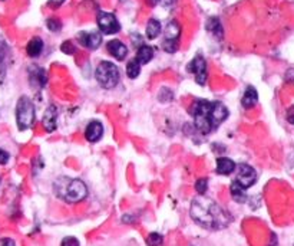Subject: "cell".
Listing matches in <instances>:
<instances>
[{"label":"cell","instance_id":"1","mask_svg":"<svg viewBox=\"0 0 294 246\" xmlns=\"http://www.w3.org/2000/svg\"><path fill=\"white\" fill-rule=\"evenodd\" d=\"M190 114L194 118V124L203 134H210L228 117V110L221 102H211L198 100L193 102Z\"/></svg>","mask_w":294,"mask_h":246},{"label":"cell","instance_id":"2","mask_svg":"<svg viewBox=\"0 0 294 246\" xmlns=\"http://www.w3.org/2000/svg\"><path fill=\"white\" fill-rule=\"evenodd\" d=\"M191 218L207 229H223L230 223V216L214 200L198 196L191 203Z\"/></svg>","mask_w":294,"mask_h":246},{"label":"cell","instance_id":"3","mask_svg":"<svg viewBox=\"0 0 294 246\" xmlns=\"http://www.w3.org/2000/svg\"><path fill=\"white\" fill-rule=\"evenodd\" d=\"M63 180H65V183L63 184L57 183L55 186V190H56L57 196L62 198L65 202L78 203L88 196V188L82 180H78V178H72V180L63 178Z\"/></svg>","mask_w":294,"mask_h":246},{"label":"cell","instance_id":"4","mask_svg":"<svg viewBox=\"0 0 294 246\" xmlns=\"http://www.w3.org/2000/svg\"><path fill=\"white\" fill-rule=\"evenodd\" d=\"M95 78L98 84L105 90H112L118 85L121 74L116 65H113L112 62L103 60L98 65V68L95 70Z\"/></svg>","mask_w":294,"mask_h":246},{"label":"cell","instance_id":"5","mask_svg":"<svg viewBox=\"0 0 294 246\" xmlns=\"http://www.w3.org/2000/svg\"><path fill=\"white\" fill-rule=\"evenodd\" d=\"M16 122L20 131L30 128L34 122V106L32 100L26 95L19 98L16 106Z\"/></svg>","mask_w":294,"mask_h":246},{"label":"cell","instance_id":"6","mask_svg":"<svg viewBox=\"0 0 294 246\" xmlns=\"http://www.w3.org/2000/svg\"><path fill=\"white\" fill-rule=\"evenodd\" d=\"M180 35H181V26L177 20H172L168 24L167 29H165V39L162 42V48L165 52L168 54H174L178 49V40H180Z\"/></svg>","mask_w":294,"mask_h":246},{"label":"cell","instance_id":"7","mask_svg":"<svg viewBox=\"0 0 294 246\" xmlns=\"http://www.w3.org/2000/svg\"><path fill=\"white\" fill-rule=\"evenodd\" d=\"M96 24L103 35H115L121 30V24L112 13L99 12L96 16Z\"/></svg>","mask_w":294,"mask_h":246},{"label":"cell","instance_id":"8","mask_svg":"<svg viewBox=\"0 0 294 246\" xmlns=\"http://www.w3.org/2000/svg\"><path fill=\"white\" fill-rule=\"evenodd\" d=\"M237 182L244 188H249L256 184L257 182V173L254 170V167H251L249 164L241 163L238 166V174Z\"/></svg>","mask_w":294,"mask_h":246},{"label":"cell","instance_id":"9","mask_svg":"<svg viewBox=\"0 0 294 246\" xmlns=\"http://www.w3.org/2000/svg\"><path fill=\"white\" fill-rule=\"evenodd\" d=\"M188 70L194 74L198 85H205L207 82V62L203 56H195L188 65Z\"/></svg>","mask_w":294,"mask_h":246},{"label":"cell","instance_id":"10","mask_svg":"<svg viewBox=\"0 0 294 246\" xmlns=\"http://www.w3.org/2000/svg\"><path fill=\"white\" fill-rule=\"evenodd\" d=\"M78 38H79L80 45L88 48V49H91V50L98 49L102 44V35L101 34H98V32H91V34H88V32H80Z\"/></svg>","mask_w":294,"mask_h":246},{"label":"cell","instance_id":"11","mask_svg":"<svg viewBox=\"0 0 294 246\" xmlns=\"http://www.w3.org/2000/svg\"><path fill=\"white\" fill-rule=\"evenodd\" d=\"M103 136V126H102L101 121L98 120H93L91 121L88 126H86V130H85V138L89 141V142H96L99 141Z\"/></svg>","mask_w":294,"mask_h":246},{"label":"cell","instance_id":"12","mask_svg":"<svg viewBox=\"0 0 294 246\" xmlns=\"http://www.w3.org/2000/svg\"><path fill=\"white\" fill-rule=\"evenodd\" d=\"M42 126L47 132H53L57 127V108L55 106H49L45 111L42 120Z\"/></svg>","mask_w":294,"mask_h":246},{"label":"cell","instance_id":"13","mask_svg":"<svg viewBox=\"0 0 294 246\" xmlns=\"http://www.w3.org/2000/svg\"><path fill=\"white\" fill-rule=\"evenodd\" d=\"M29 78H30V84L36 85L39 88H43L47 82V75L43 68L39 66H30L29 68Z\"/></svg>","mask_w":294,"mask_h":246},{"label":"cell","instance_id":"14","mask_svg":"<svg viewBox=\"0 0 294 246\" xmlns=\"http://www.w3.org/2000/svg\"><path fill=\"white\" fill-rule=\"evenodd\" d=\"M106 48H108V52L112 55L113 58L118 59V60H122L128 55V48L125 46L124 44L121 40H118V39L109 40Z\"/></svg>","mask_w":294,"mask_h":246},{"label":"cell","instance_id":"15","mask_svg":"<svg viewBox=\"0 0 294 246\" xmlns=\"http://www.w3.org/2000/svg\"><path fill=\"white\" fill-rule=\"evenodd\" d=\"M237 168L236 163L228 158V157H220L217 158V173L221 176H230L231 173H234V170Z\"/></svg>","mask_w":294,"mask_h":246},{"label":"cell","instance_id":"16","mask_svg":"<svg viewBox=\"0 0 294 246\" xmlns=\"http://www.w3.org/2000/svg\"><path fill=\"white\" fill-rule=\"evenodd\" d=\"M42 50H43V40H42L39 36L32 38V39L29 40L27 46H26V54H27L30 58H37V56H40Z\"/></svg>","mask_w":294,"mask_h":246},{"label":"cell","instance_id":"17","mask_svg":"<svg viewBox=\"0 0 294 246\" xmlns=\"http://www.w3.org/2000/svg\"><path fill=\"white\" fill-rule=\"evenodd\" d=\"M259 102V94H257V90L254 86H247L246 92H244V96L241 100V104L246 110H250L253 106H256V104Z\"/></svg>","mask_w":294,"mask_h":246},{"label":"cell","instance_id":"18","mask_svg":"<svg viewBox=\"0 0 294 246\" xmlns=\"http://www.w3.org/2000/svg\"><path fill=\"white\" fill-rule=\"evenodd\" d=\"M230 193H231V198L234 202L237 203H246L247 202V193H246V188H243L237 180L231 183L230 186Z\"/></svg>","mask_w":294,"mask_h":246},{"label":"cell","instance_id":"19","mask_svg":"<svg viewBox=\"0 0 294 246\" xmlns=\"http://www.w3.org/2000/svg\"><path fill=\"white\" fill-rule=\"evenodd\" d=\"M154 58V48L148 46V45H141L136 50V60L141 65H145L148 62H151Z\"/></svg>","mask_w":294,"mask_h":246},{"label":"cell","instance_id":"20","mask_svg":"<svg viewBox=\"0 0 294 246\" xmlns=\"http://www.w3.org/2000/svg\"><path fill=\"white\" fill-rule=\"evenodd\" d=\"M161 34V24L157 19L148 20L147 24V38L148 39H157Z\"/></svg>","mask_w":294,"mask_h":246},{"label":"cell","instance_id":"21","mask_svg":"<svg viewBox=\"0 0 294 246\" xmlns=\"http://www.w3.org/2000/svg\"><path fill=\"white\" fill-rule=\"evenodd\" d=\"M139 74H141V64L136 59L129 60L128 65H126V75H128V78L135 80V78L139 76Z\"/></svg>","mask_w":294,"mask_h":246},{"label":"cell","instance_id":"22","mask_svg":"<svg viewBox=\"0 0 294 246\" xmlns=\"http://www.w3.org/2000/svg\"><path fill=\"white\" fill-rule=\"evenodd\" d=\"M207 30L211 32L214 36H218V38H223V28H221V24L217 18H211L207 24Z\"/></svg>","mask_w":294,"mask_h":246},{"label":"cell","instance_id":"23","mask_svg":"<svg viewBox=\"0 0 294 246\" xmlns=\"http://www.w3.org/2000/svg\"><path fill=\"white\" fill-rule=\"evenodd\" d=\"M6 78V45L0 40V84Z\"/></svg>","mask_w":294,"mask_h":246},{"label":"cell","instance_id":"24","mask_svg":"<svg viewBox=\"0 0 294 246\" xmlns=\"http://www.w3.org/2000/svg\"><path fill=\"white\" fill-rule=\"evenodd\" d=\"M147 244L148 246H162L164 244V238H162V234H149L147 238Z\"/></svg>","mask_w":294,"mask_h":246},{"label":"cell","instance_id":"25","mask_svg":"<svg viewBox=\"0 0 294 246\" xmlns=\"http://www.w3.org/2000/svg\"><path fill=\"white\" fill-rule=\"evenodd\" d=\"M195 190H197V193H198L200 196L205 194L207 190H208V180H207V178H198V180L195 182Z\"/></svg>","mask_w":294,"mask_h":246},{"label":"cell","instance_id":"26","mask_svg":"<svg viewBox=\"0 0 294 246\" xmlns=\"http://www.w3.org/2000/svg\"><path fill=\"white\" fill-rule=\"evenodd\" d=\"M46 26H47V29H49L50 32H59V30L62 29V24H60V20L56 19V18H50V19H47Z\"/></svg>","mask_w":294,"mask_h":246},{"label":"cell","instance_id":"27","mask_svg":"<svg viewBox=\"0 0 294 246\" xmlns=\"http://www.w3.org/2000/svg\"><path fill=\"white\" fill-rule=\"evenodd\" d=\"M60 50H62L63 54H66V55H73V54H75V50H76V48L73 46V44H72L70 40H66V42H63V44H62Z\"/></svg>","mask_w":294,"mask_h":246},{"label":"cell","instance_id":"28","mask_svg":"<svg viewBox=\"0 0 294 246\" xmlns=\"http://www.w3.org/2000/svg\"><path fill=\"white\" fill-rule=\"evenodd\" d=\"M60 246H80V244L76 238H73V236H68V238H65V239L62 240Z\"/></svg>","mask_w":294,"mask_h":246},{"label":"cell","instance_id":"29","mask_svg":"<svg viewBox=\"0 0 294 246\" xmlns=\"http://www.w3.org/2000/svg\"><path fill=\"white\" fill-rule=\"evenodd\" d=\"M9 158H10L9 152H6V150H3V148H0V164H6L9 162Z\"/></svg>","mask_w":294,"mask_h":246},{"label":"cell","instance_id":"30","mask_svg":"<svg viewBox=\"0 0 294 246\" xmlns=\"http://www.w3.org/2000/svg\"><path fill=\"white\" fill-rule=\"evenodd\" d=\"M286 118H287V121H289L290 124H293L294 126V106H290V108L287 110V116H286Z\"/></svg>","mask_w":294,"mask_h":246},{"label":"cell","instance_id":"31","mask_svg":"<svg viewBox=\"0 0 294 246\" xmlns=\"http://www.w3.org/2000/svg\"><path fill=\"white\" fill-rule=\"evenodd\" d=\"M63 2H65V0H47V4H49L50 8L56 9V8H59Z\"/></svg>","mask_w":294,"mask_h":246},{"label":"cell","instance_id":"32","mask_svg":"<svg viewBox=\"0 0 294 246\" xmlns=\"http://www.w3.org/2000/svg\"><path fill=\"white\" fill-rule=\"evenodd\" d=\"M1 246H16V244H14V240H13V239H10V238H6V239H3V240H1Z\"/></svg>","mask_w":294,"mask_h":246},{"label":"cell","instance_id":"33","mask_svg":"<svg viewBox=\"0 0 294 246\" xmlns=\"http://www.w3.org/2000/svg\"><path fill=\"white\" fill-rule=\"evenodd\" d=\"M147 2L149 3V4H151V6H155V4L158 3L159 0H147Z\"/></svg>","mask_w":294,"mask_h":246}]
</instances>
